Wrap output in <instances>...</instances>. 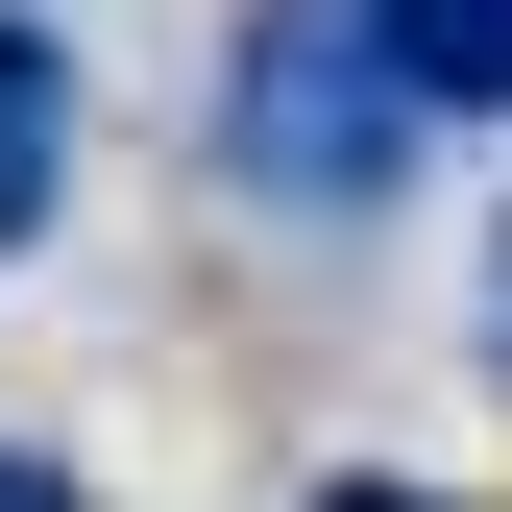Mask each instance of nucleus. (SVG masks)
<instances>
[{
	"mask_svg": "<svg viewBox=\"0 0 512 512\" xmlns=\"http://www.w3.org/2000/svg\"><path fill=\"white\" fill-rule=\"evenodd\" d=\"M49 171H74V74H49V25L0 0V244L49 220Z\"/></svg>",
	"mask_w": 512,
	"mask_h": 512,
	"instance_id": "obj_2",
	"label": "nucleus"
},
{
	"mask_svg": "<svg viewBox=\"0 0 512 512\" xmlns=\"http://www.w3.org/2000/svg\"><path fill=\"white\" fill-rule=\"evenodd\" d=\"M220 171L269 220H366L415 171V74H391V0H244L220 49Z\"/></svg>",
	"mask_w": 512,
	"mask_h": 512,
	"instance_id": "obj_1",
	"label": "nucleus"
},
{
	"mask_svg": "<svg viewBox=\"0 0 512 512\" xmlns=\"http://www.w3.org/2000/svg\"><path fill=\"white\" fill-rule=\"evenodd\" d=\"M391 74H415V122L512 98V0H391Z\"/></svg>",
	"mask_w": 512,
	"mask_h": 512,
	"instance_id": "obj_3",
	"label": "nucleus"
},
{
	"mask_svg": "<svg viewBox=\"0 0 512 512\" xmlns=\"http://www.w3.org/2000/svg\"><path fill=\"white\" fill-rule=\"evenodd\" d=\"M317 512H439V488H317Z\"/></svg>",
	"mask_w": 512,
	"mask_h": 512,
	"instance_id": "obj_5",
	"label": "nucleus"
},
{
	"mask_svg": "<svg viewBox=\"0 0 512 512\" xmlns=\"http://www.w3.org/2000/svg\"><path fill=\"white\" fill-rule=\"evenodd\" d=\"M0 512H74V488H49V464H0Z\"/></svg>",
	"mask_w": 512,
	"mask_h": 512,
	"instance_id": "obj_4",
	"label": "nucleus"
},
{
	"mask_svg": "<svg viewBox=\"0 0 512 512\" xmlns=\"http://www.w3.org/2000/svg\"><path fill=\"white\" fill-rule=\"evenodd\" d=\"M488 366H512V269H488Z\"/></svg>",
	"mask_w": 512,
	"mask_h": 512,
	"instance_id": "obj_6",
	"label": "nucleus"
}]
</instances>
